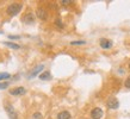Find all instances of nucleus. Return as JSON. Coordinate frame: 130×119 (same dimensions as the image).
Listing matches in <instances>:
<instances>
[{"label": "nucleus", "instance_id": "18", "mask_svg": "<svg viewBox=\"0 0 130 119\" xmlns=\"http://www.w3.org/2000/svg\"><path fill=\"white\" fill-rule=\"evenodd\" d=\"M124 85H125V87L130 88V77H128V79L125 80V82H124Z\"/></svg>", "mask_w": 130, "mask_h": 119}, {"label": "nucleus", "instance_id": "15", "mask_svg": "<svg viewBox=\"0 0 130 119\" xmlns=\"http://www.w3.org/2000/svg\"><path fill=\"white\" fill-rule=\"evenodd\" d=\"M8 87V82H0V89H6Z\"/></svg>", "mask_w": 130, "mask_h": 119}, {"label": "nucleus", "instance_id": "14", "mask_svg": "<svg viewBox=\"0 0 130 119\" xmlns=\"http://www.w3.org/2000/svg\"><path fill=\"white\" fill-rule=\"evenodd\" d=\"M86 42L85 41H73V42H71L72 45H78V44H85Z\"/></svg>", "mask_w": 130, "mask_h": 119}, {"label": "nucleus", "instance_id": "21", "mask_svg": "<svg viewBox=\"0 0 130 119\" xmlns=\"http://www.w3.org/2000/svg\"><path fill=\"white\" fill-rule=\"evenodd\" d=\"M129 66H130V64H129Z\"/></svg>", "mask_w": 130, "mask_h": 119}, {"label": "nucleus", "instance_id": "17", "mask_svg": "<svg viewBox=\"0 0 130 119\" xmlns=\"http://www.w3.org/2000/svg\"><path fill=\"white\" fill-rule=\"evenodd\" d=\"M55 24H56V26H59V28H61V29H63V26H64V25L62 24V22H61L60 19L55 20Z\"/></svg>", "mask_w": 130, "mask_h": 119}, {"label": "nucleus", "instance_id": "5", "mask_svg": "<svg viewBox=\"0 0 130 119\" xmlns=\"http://www.w3.org/2000/svg\"><path fill=\"white\" fill-rule=\"evenodd\" d=\"M26 93V89L24 87H16L13 89H10V94L11 95H24Z\"/></svg>", "mask_w": 130, "mask_h": 119}, {"label": "nucleus", "instance_id": "7", "mask_svg": "<svg viewBox=\"0 0 130 119\" xmlns=\"http://www.w3.org/2000/svg\"><path fill=\"white\" fill-rule=\"evenodd\" d=\"M99 44H100V47L103 49H110L112 47V42L109 39H105V38H102V39L99 41Z\"/></svg>", "mask_w": 130, "mask_h": 119}, {"label": "nucleus", "instance_id": "6", "mask_svg": "<svg viewBox=\"0 0 130 119\" xmlns=\"http://www.w3.org/2000/svg\"><path fill=\"white\" fill-rule=\"evenodd\" d=\"M36 16L38 17L41 20H45L48 18V13H47V11H45L44 8H37V11H36Z\"/></svg>", "mask_w": 130, "mask_h": 119}, {"label": "nucleus", "instance_id": "9", "mask_svg": "<svg viewBox=\"0 0 130 119\" xmlns=\"http://www.w3.org/2000/svg\"><path fill=\"white\" fill-rule=\"evenodd\" d=\"M43 68H44V66H43V64H40V66H37V67H36L35 69L32 70V73H31V74L29 75V77L31 79V77H34V76H36V75H37V74H38V73H40L41 70H42V69H43Z\"/></svg>", "mask_w": 130, "mask_h": 119}, {"label": "nucleus", "instance_id": "19", "mask_svg": "<svg viewBox=\"0 0 130 119\" xmlns=\"http://www.w3.org/2000/svg\"><path fill=\"white\" fill-rule=\"evenodd\" d=\"M72 1H69V0H62L61 1V4H63V5H68V4H71Z\"/></svg>", "mask_w": 130, "mask_h": 119}, {"label": "nucleus", "instance_id": "12", "mask_svg": "<svg viewBox=\"0 0 130 119\" xmlns=\"http://www.w3.org/2000/svg\"><path fill=\"white\" fill-rule=\"evenodd\" d=\"M4 44L8 48H12V49H19L20 48L18 44H14V43H12V42H4Z\"/></svg>", "mask_w": 130, "mask_h": 119}, {"label": "nucleus", "instance_id": "11", "mask_svg": "<svg viewBox=\"0 0 130 119\" xmlns=\"http://www.w3.org/2000/svg\"><path fill=\"white\" fill-rule=\"evenodd\" d=\"M50 77H51V75L49 71H44V73H42L40 75V80H49Z\"/></svg>", "mask_w": 130, "mask_h": 119}, {"label": "nucleus", "instance_id": "4", "mask_svg": "<svg viewBox=\"0 0 130 119\" xmlns=\"http://www.w3.org/2000/svg\"><path fill=\"white\" fill-rule=\"evenodd\" d=\"M5 110H6V112H7L8 117L11 119H17L18 118V114H17V112L14 111V108L11 106V105H6L5 106Z\"/></svg>", "mask_w": 130, "mask_h": 119}, {"label": "nucleus", "instance_id": "3", "mask_svg": "<svg viewBox=\"0 0 130 119\" xmlns=\"http://www.w3.org/2000/svg\"><path fill=\"white\" fill-rule=\"evenodd\" d=\"M103 110L102 108H99V107H95V108H93L92 110V112H91V117H92V119H100L103 117Z\"/></svg>", "mask_w": 130, "mask_h": 119}, {"label": "nucleus", "instance_id": "16", "mask_svg": "<svg viewBox=\"0 0 130 119\" xmlns=\"http://www.w3.org/2000/svg\"><path fill=\"white\" fill-rule=\"evenodd\" d=\"M32 118L34 119H42V114H41L40 112H36V113H34Z\"/></svg>", "mask_w": 130, "mask_h": 119}, {"label": "nucleus", "instance_id": "10", "mask_svg": "<svg viewBox=\"0 0 130 119\" xmlns=\"http://www.w3.org/2000/svg\"><path fill=\"white\" fill-rule=\"evenodd\" d=\"M57 119H71V114L67 111H62L57 114Z\"/></svg>", "mask_w": 130, "mask_h": 119}, {"label": "nucleus", "instance_id": "20", "mask_svg": "<svg viewBox=\"0 0 130 119\" xmlns=\"http://www.w3.org/2000/svg\"><path fill=\"white\" fill-rule=\"evenodd\" d=\"M10 38H11V39H18L19 36H10Z\"/></svg>", "mask_w": 130, "mask_h": 119}, {"label": "nucleus", "instance_id": "2", "mask_svg": "<svg viewBox=\"0 0 130 119\" xmlns=\"http://www.w3.org/2000/svg\"><path fill=\"white\" fill-rule=\"evenodd\" d=\"M106 105H107L109 108H111V110H117V108L119 107V103L116 98H110V99L107 100Z\"/></svg>", "mask_w": 130, "mask_h": 119}, {"label": "nucleus", "instance_id": "8", "mask_svg": "<svg viewBox=\"0 0 130 119\" xmlns=\"http://www.w3.org/2000/svg\"><path fill=\"white\" fill-rule=\"evenodd\" d=\"M34 20H35V17H34V14H32L31 12H28L23 17V22L25 24H31V23H34Z\"/></svg>", "mask_w": 130, "mask_h": 119}, {"label": "nucleus", "instance_id": "1", "mask_svg": "<svg viewBox=\"0 0 130 119\" xmlns=\"http://www.w3.org/2000/svg\"><path fill=\"white\" fill-rule=\"evenodd\" d=\"M22 8H23V5L20 4V3H13V4H11L7 7V14L14 17L22 11Z\"/></svg>", "mask_w": 130, "mask_h": 119}, {"label": "nucleus", "instance_id": "13", "mask_svg": "<svg viewBox=\"0 0 130 119\" xmlns=\"http://www.w3.org/2000/svg\"><path fill=\"white\" fill-rule=\"evenodd\" d=\"M11 75L8 74V73H0V81L1 80H6V79H10Z\"/></svg>", "mask_w": 130, "mask_h": 119}]
</instances>
